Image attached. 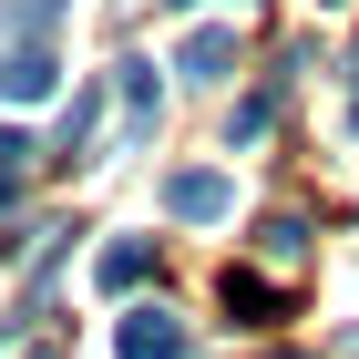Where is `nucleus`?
<instances>
[{
  "instance_id": "nucleus-6",
  "label": "nucleus",
  "mask_w": 359,
  "mask_h": 359,
  "mask_svg": "<svg viewBox=\"0 0 359 359\" xmlns=\"http://www.w3.org/2000/svg\"><path fill=\"white\" fill-rule=\"evenodd\" d=\"M144 267H154V247H144V236H123V247H103V287H134Z\"/></svg>"
},
{
  "instance_id": "nucleus-9",
  "label": "nucleus",
  "mask_w": 359,
  "mask_h": 359,
  "mask_svg": "<svg viewBox=\"0 0 359 359\" xmlns=\"http://www.w3.org/2000/svg\"><path fill=\"white\" fill-rule=\"evenodd\" d=\"M175 11H195V0H175Z\"/></svg>"
},
{
  "instance_id": "nucleus-1",
  "label": "nucleus",
  "mask_w": 359,
  "mask_h": 359,
  "mask_svg": "<svg viewBox=\"0 0 359 359\" xmlns=\"http://www.w3.org/2000/svg\"><path fill=\"white\" fill-rule=\"evenodd\" d=\"M113 349H123V359H195V339H185V318H175V308H134Z\"/></svg>"
},
{
  "instance_id": "nucleus-2",
  "label": "nucleus",
  "mask_w": 359,
  "mask_h": 359,
  "mask_svg": "<svg viewBox=\"0 0 359 359\" xmlns=\"http://www.w3.org/2000/svg\"><path fill=\"white\" fill-rule=\"evenodd\" d=\"M52 72H62V62L41 52V41H11V52H0V93H11V103H41Z\"/></svg>"
},
{
  "instance_id": "nucleus-8",
  "label": "nucleus",
  "mask_w": 359,
  "mask_h": 359,
  "mask_svg": "<svg viewBox=\"0 0 359 359\" xmlns=\"http://www.w3.org/2000/svg\"><path fill=\"white\" fill-rule=\"evenodd\" d=\"M267 257H287V267H298V257H308V226H298V216H267Z\"/></svg>"
},
{
  "instance_id": "nucleus-4",
  "label": "nucleus",
  "mask_w": 359,
  "mask_h": 359,
  "mask_svg": "<svg viewBox=\"0 0 359 359\" xmlns=\"http://www.w3.org/2000/svg\"><path fill=\"white\" fill-rule=\"evenodd\" d=\"M226 62H236V31H195V41H185V72H195V83H216Z\"/></svg>"
},
{
  "instance_id": "nucleus-10",
  "label": "nucleus",
  "mask_w": 359,
  "mask_h": 359,
  "mask_svg": "<svg viewBox=\"0 0 359 359\" xmlns=\"http://www.w3.org/2000/svg\"><path fill=\"white\" fill-rule=\"evenodd\" d=\"M349 72H359V52H349Z\"/></svg>"
},
{
  "instance_id": "nucleus-7",
  "label": "nucleus",
  "mask_w": 359,
  "mask_h": 359,
  "mask_svg": "<svg viewBox=\"0 0 359 359\" xmlns=\"http://www.w3.org/2000/svg\"><path fill=\"white\" fill-rule=\"evenodd\" d=\"M226 308H247V318H267V308H277V287H267V277H247V267H226Z\"/></svg>"
},
{
  "instance_id": "nucleus-5",
  "label": "nucleus",
  "mask_w": 359,
  "mask_h": 359,
  "mask_svg": "<svg viewBox=\"0 0 359 359\" xmlns=\"http://www.w3.org/2000/svg\"><path fill=\"white\" fill-rule=\"evenodd\" d=\"M21 185H31V134H11V123H0V205H11Z\"/></svg>"
},
{
  "instance_id": "nucleus-3",
  "label": "nucleus",
  "mask_w": 359,
  "mask_h": 359,
  "mask_svg": "<svg viewBox=\"0 0 359 359\" xmlns=\"http://www.w3.org/2000/svg\"><path fill=\"white\" fill-rule=\"evenodd\" d=\"M165 216H195V226L226 216V175H216V165H185V175L165 185Z\"/></svg>"
}]
</instances>
